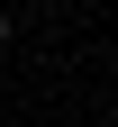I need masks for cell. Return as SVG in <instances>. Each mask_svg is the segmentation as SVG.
<instances>
[{
  "label": "cell",
  "instance_id": "6da1fadb",
  "mask_svg": "<svg viewBox=\"0 0 118 127\" xmlns=\"http://www.w3.org/2000/svg\"><path fill=\"white\" fill-rule=\"evenodd\" d=\"M0 45H9V18H0Z\"/></svg>",
  "mask_w": 118,
  "mask_h": 127
}]
</instances>
